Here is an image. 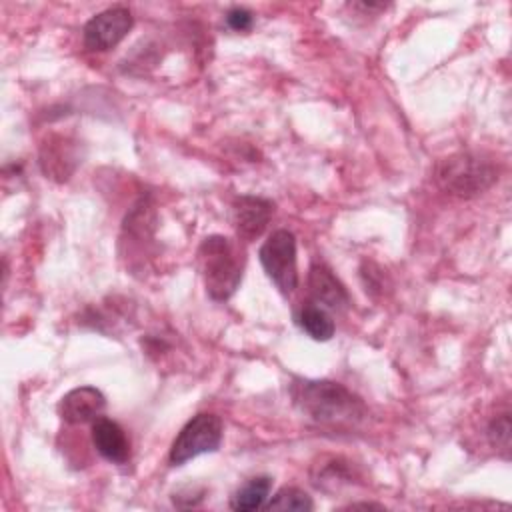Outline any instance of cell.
Segmentation results:
<instances>
[{"mask_svg":"<svg viewBox=\"0 0 512 512\" xmlns=\"http://www.w3.org/2000/svg\"><path fill=\"white\" fill-rule=\"evenodd\" d=\"M134 18L128 8L114 6L92 16L82 30L84 46L92 52H104L114 48L130 30Z\"/></svg>","mask_w":512,"mask_h":512,"instance_id":"6","label":"cell"},{"mask_svg":"<svg viewBox=\"0 0 512 512\" xmlns=\"http://www.w3.org/2000/svg\"><path fill=\"white\" fill-rule=\"evenodd\" d=\"M222 442V420L216 414H196L178 432L170 446L168 460L172 466H182L188 460L218 450Z\"/></svg>","mask_w":512,"mask_h":512,"instance_id":"5","label":"cell"},{"mask_svg":"<svg viewBox=\"0 0 512 512\" xmlns=\"http://www.w3.org/2000/svg\"><path fill=\"white\" fill-rule=\"evenodd\" d=\"M510 432H512V424H510V412L504 410L502 414H496L486 430L488 442L492 448L500 450L504 456H508L510 452Z\"/></svg>","mask_w":512,"mask_h":512,"instance_id":"16","label":"cell"},{"mask_svg":"<svg viewBox=\"0 0 512 512\" xmlns=\"http://www.w3.org/2000/svg\"><path fill=\"white\" fill-rule=\"evenodd\" d=\"M438 186L458 198H474L486 192L496 180V164L478 152H456L442 158L434 168Z\"/></svg>","mask_w":512,"mask_h":512,"instance_id":"3","label":"cell"},{"mask_svg":"<svg viewBox=\"0 0 512 512\" xmlns=\"http://www.w3.org/2000/svg\"><path fill=\"white\" fill-rule=\"evenodd\" d=\"M354 478L356 476L352 470V462L340 456H330L328 460H322L320 464H316V472H312L314 486L322 490H336L342 484H352Z\"/></svg>","mask_w":512,"mask_h":512,"instance_id":"12","label":"cell"},{"mask_svg":"<svg viewBox=\"0 0 512 512\" xmlns=\"http://www.w3.org/2000/svg\"><path fill=\"white\" fill-rule=\"evenodd\" d=\"M296 322L310 338H314L318 342H326L334 336L332 318L328 316V312L322 306H318L314 302L300 306V310L296 314Z\"/></svg>","mask_w":512,"mask_h":512,"instance_id":"13","label":"cell"},{"mask_svg":"<svg viewBox=\"0 0 512 512\" xmlns=\"http://www.w3.org/2000/svg\"><path fill=\"white\" fill-rule=\"evenodd\" d=\"M348 508L354 510V508H382V506L380 504H372V502H352Z\"/></svg>","mask_w":512,"mask_h":512,"instance_id":"18","label":"cell"},{"mask_svg":"<svg viewBox=\"0 0 512 512\" xmlns=\"http://www.w3.org/2000/svg\"><path fill=\"white\" fill-rule=\"evenodd\" d=\"M272 214L274 204L268 198L244 194L232 202V224L244 242L256 240L266 230Z\"/></svg>","mask_w":512,"mask_h":512,"instance_id":"7","label":"cell"},{"mask_svg":"<svg viewBox=\"0 0 512 512\" xmlns=\"http://www.w3.org/2000/svg\"><path fill=\"white\" fill-rule=\"evenodd\" d=\"M308 292L314 304L324 306L328 310H344L350 304L348 290L324 262H314L310 266Z\"/></svg>","mask_w":512,"mask_h":512,"instance_id":"9","label":"cell"},{"mask_svg":"<svg viewBox=\"0 0 512 512\" xmlns=\"http://www.w3.org/2000/svg\"><path fill=\"white\" fill-rule=\"evenodd\" d=\"M80 162L78 142L68 136L54 134L40 148V168L46 178L56 182L68 180Z\"/></svg>","mask_w":512,"mask_h":512,"instance_id":"8","label":"cell"},{"mask_svg":"<svg viewBox=\"0 0 512 512\" xmlns=\"http://www.w3.org/2000/svg\"><path fill=\"white\" fill-rule=\"evenodd\" d=\"M226 24L228 28H232L234 32H246L252 28L254 24V14L248 8L242 6H234L226 12Z\"/></svg>","mask_w":512,"mask_h":512,"instance_id":"17","label":"cell"},{"mask_svg":"<svg viewBox=\"0 0 512 512\" xmlns=\"http://www.w3.org/2000/svg\"><path fill=\"white\" fill-rule=\"evenodd\" d=\"M92 444L108 462L124 464L130 458V440L122 426L110 418L98 416L92 422Z\"/></svg>","mask_w":512,"mask_h":512,"instance_id":"11","label":"cell"},{"mask_svg":"<svg viewBox=\"0 0 512 512\" xmlns=\"http://www.w3.org/2000/svg\"><path fill=\"white\" fill-rule=\"evenodd\" d=\"M198 268L206 294L216 302H224L242 282L244 250L232 238L212 234L198 248Z\"/></svg>","mask_w":512,"mask_h":512,"instance_id":"2","label":"cell"},{"mask_svg":"<svg viewBox=\"0 0 512 512\" xmlns=\"http://www.w3.org/2000/svg\"><path fill=\"white\" fill-rule=\"evenodd\" d=\"M270 488H272V478L270 476H256L250 478L248 482H244L234 496L230 498V506L234 510L240 512H250V510H258L266 504L268 496H270Z\"/></svg>","mask_w":512,"mask_h":512,"instance_id":"14","label":"cell"},{"mask_svg":"<svg viewBox=\"0 0 512 512\" xmlns=\"http://www.w3.org/2000/svg\"><path fill=\"white\" fill-rule=\"evenodd\" d=\"M106 408L104 394L94 386H78L62 396L58 412L68 424H84L96 420Z\"/></svg>","mask_w":512,"mask_h":512,"instance_id":"10","label":"cell"},{"mask_svg":"<svg viewBox=\"0 0 512 512\" xmlns=\"http://www.w3.org/2000/svg\"><path fill=\"white\" fill-rule=\"evenodd\" d=\"M258 258L266 276L284 296H290L298 288L296 238L290 230H274L260 246Z\"/></svg>","mask_w":512,"mask_h":512,"instance_id":"4","label":"cell"},{"mask_svg":"<svg viewBox=\"0 0 512 512\" xmlns=\"http://www.w3.org/2000/svg\"><path fill=\"white\" fill-rule=\"evenodd\" d=\"M268 510H294V512H310L314 508V502L312 498L296 488V486H284L280 488L272 498L270 502L266 504Z\"/></svg>","mask_w":512,"mask_h":512,"instance_id":"15","label":"cell"},{"mask_svg":"<svg viewBox=\"0 0 512 512\" xmlns=\"http://www.w3.org/2000/svg\"><path fill=\"white\" fill-rule=\"evenodd\" d=\"M290 396L294 406L320 426L348 430L368 416L362 398L334 380H294Z\"/></svg>","mask_w":512,"mask_h":512,"instance_id":"1","label":"cell"}]
</instances>
